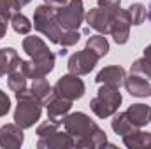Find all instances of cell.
<instances>
[{"instance_id":"obj_8","label":"cell","mask_w":151,"mask_h":149,"mask_svg":"<svg viewBox=\"0 0 151 149\" xmlns=\"http://www.w3.org/2000/svg\"><path fill=\"white\" fill-rule=\"evenodd\" d=\"M114 42L123 46L128 42L130 37V19H128V12L127 9H118L111 16V32Z\"/></svg>"},{"instance_id":"obj_18","label":"cell","mask_w":151,"mask_h":149,"mask_svg":"<svg viewBox=\"0 0 151 149\" xmlns=\"http://www.w3.org/2000/svg\"><path fill=\"white\" fill-rule=\"evenodd\" d=\"M19 63H21V58L18 56V51L14 47H4V49H0V77L9 74Z\"/></svg>"},{"instance_id":"obj_27","label":"cell","mask_w":151,"mask_h":149,"mask_svg":"<svg viewBox=\"0 0 151 149\" xmlns=\"http://www.w3.org/2000/svg\"><path fill=\"white\" fill-rule=\"evenodd\" d=\"M21 9V2L19 0H0V16H4L5 19H12Z\"/></svg>"},{"instance_id":"obj_38","label":"cell","mask_w":151,"mask_h":149,"mask_svg":"<svg viewBox=\"0 0 151 149\" xmlns=\"http://www.w3.org/2000/svg\"><path fill=\"white\" fill-rule=\"evenodd\" d=\"M150 123H151V119H150Z\"/></svg>"},{"instance_id":"obj_11","label":"cell","mask_w":151,"mask_h":149,"mask_svg":"<svg viewBox=\"0 0 151 149\" xmlns=\"http://www.w3.org/2000/svg\"><path fill=\"white\" fill-rule=\"evenodd\" d=\"M21 69L28 79H37V77H46L53 69H55V58H46V60H28L21 62Z\"/></svg>"},{"instance_id":"obj_31","label":"cell","mask_w":151,"mask_h":149,"mask_svg":"<svg viewBox=\"0 0 151 149\" xmlns=\"http://www.w3.org/2000/svg\"><path fill=\"white\" fill-rule=\"evenodd\" d=\"M9 111H11V98L7 97V93L0 90V117H4Z\"/></svg>"},{"instance_id":"obj_33","label":"cell","mask_w":151,"mask_h":149,"mask_svg":"<svg viewBox=\"0 0 151 149\" xmlns=\"http://www.w3.org/2000/svg\"><path fill=\"white\" fill-rule=\"evenodd\" d=\"M7 21L9 19H5L4 16H0V39H4L5 34H7Z\"/></svg>"},{"instance_id":"obj_14","label":"cell","mask_w":151,"mask_h":149,"mask_svg":"<svg viewBox=\"0 0 151 149\" xmlns=\"http://www.w3.org/2000/svg\"><path fill=\"white\" fill-rule=\"evenodd\" d=\"M37 148L39 149H62V148H76V144H74V139L67 132L56 130L55 133L39 139Z\"/></svg>"},{"instance_id":"obj_19","label":"cell","mask_w":151,"mask_h":149,"mask_svg":"<svg viewBox=\"0 0 151 149\" xmlns=\"http://www.w3.org/2000/svg\"><path fill=\"white\" fill-rule=\"evenodd\" d=\"M123 144L128 149H142V148H151V133L142 132L141 128H137L135 132L128 133L123 137Z\"/></svg>"},{"instance_id":"obj_21","label":"cell","mask_w":151,"mask_h":149,"mask_svg":"<svg viewBox=\"0 0 151 149\" xmlns=\"http://www.w3.org/2000/svg\"><path fill=\"white\" fill-rule=\"evenodd\" d=\"M23 62V60H21ZM27 75L23 72V69H21V63L16 67V69H12L9 74H7V86H9V90H12L14 93H18V91H21V90H25L27 88Z\"/></svg>"},{"instance_id":"obj_15","label":"cell","mask_w":151,"mask_h":149,"mask_svg":"<svg viewBox=\"0 0 151 149\" xmlns=\"http://www.w3.org/2000/svg\"><path fill=\"white\" fill-rule=\"evenodd\" d=\"M125 88L132 97H137V98H146L151 95L150 81L137 74H130L125 79Z\"/></svg>"},{"instance_id":"obj_5","label":"cell","mask_w":151,"mask_h":149,"mask_svg":"<svg viewBox=\"0 0 151 149\" xmlns=\"http://www.w3.org/2000/svg\"><path fill=\"white\" fill-rule=\"evenodd\" d=\"M58 23L63 30H79L84 21V5L83 0H69L63 7L56 11Z\"/></svg>"},{"instance_id":"obj_17","label":"cell","mask_w":151,"mask_h":149,"mask_svg":"<svg viewBox=\"0 0 151 149\" xmlns=\"http://www.w3.org/2000/svg\"><path fill=\"white\" fill-rule=\"evenodd\" d=\"M127 116L132 121V125H135L137 128H142L151 119V107L146 104H132L127 109Z\"/></svg>"},{"instance_id":"obj_13","label":"cell","mask_w":151,"mask_h":149,"mask_svg":"<svg viewBox=\"0 0 151 149\" xmlns=\"http://www.w3.org/2000/svg\"><path fill=\"white\" fill-rule=\"evenodd\" d=\"M84 19H86V23H88L90 28L97 30L102 35H106V34L111 32V16L106 11H102L100 7L90 9V12L84 16Z\"/></svg>"},{"instance_id":"obj_7","label":"cell","mask_w":151,"mask_h":149,"mask_svg":"<svg viewBox=\"0 0 151 149\" xmlns=\"http://www.w3.org/2000/svg\"><path fill=\"white\" fill-rule=\"evenodd\" d=\"M99 56L90 51L88 47H84L83 51H77L74 54H70L69 62H67V69L70 74H76V75H84V74H90L95 65L99 63Z\"/></svg>"},{"instance_id":"obj_35","label":"cell","mask_w":151,"mask_h":149,"mask_svg":"<svg viewBox=\"0 0 151 149\" xmlns=\"http://www.w3.org/2000/svg\"><path fill=\"white\" fill-rule=\"evenodd\" d=\"M58 54H60V56H63V54H67V49H65V47H63V49H62V51H58Z\"/></svg>"},{"instance_id":"obj_9","label":"cell","mask_w":151,"mask_h":149,"mask_svg":"<svg viewBox=\"0 0 151 149\" xmlns=\"http://www.w3.org/2000/svg\"><path fill=\"white\" fill-rule=\"evenodd\" d=\"M25 140L23 128L16 123H7L0 128V148L4 149H18Z\"/></svg>"},{"instance_id":"obj_4","label":"cell","mask_w":151,"mask_h":149,"mask_svg":"<svg viewBox=\"0 0 151 149\" xmlns=\"http://www.w3.org/2000/svg\"><path fill=\"white\" fill-rule=\"evenodd\" d=\"M34 28L37 32H40L44 37H47L53 44L60 42L62 32H63V28L58 23L56 9H53V7H49L46 4L35 7V12H34Z\"/></svg>"},{"instance_id":"obj_39","label":"cell","mask_w":151,"mask_h":149,"mask_svg":"<svg viewBox=\"0 0 151 149\" xmlns=\"http://www.w3.org/2000/svg\"><path fill=\"white\" fill-rule=\"evenodd\" d=\"M150 97H151V95H150Z\"/></svg>"},{"instance_id":"obj_20","label":"cell","mask_w":151,"mask_h":149,"mask_svg":"<svg viewBox=\"0 0 151 149\" xmlns=\"http://www.w3.org/2000/svg\"><path fill=\"white\" fill-rule=\"evenodd\" d=\"M111 128H113V132L116 135H121V137H125V135H128V133H132V132L137 130V126L132 125V121L128 119L127 112L114 114L113 121H111Z\"/></svg>"},{"instance_id":"obj_25","label":"cell","mask_w":151,"mask_h":149,"mask_svg":"<svg viewBox=\"0 0 151 149\" xmlns=\"http://www.w3.org/2000/svg\"><path fill=\"white\" fill-rule=\"evenodd\" d=\"M11 25H12L14 32L19 34V35H28L30 30H32V21H30L25 14H21V12H18V14L11 19Z\"/></svg>"},{"instance_id":"obj_23","label":"cell","mask_w":151,"mask_h":149,"mask_svg":"<svg viewBox=\"0 0 151 149\" xmlns=\"http://www.w3.org/2000/svg\"><path fill=\"white\" fill-rule=\"evenodd\" d=\"M30 90L34 91V95L37 97L42 104H44V102L49 98V95L53 93V88H51V84H49V82H47V79H44V77L32 79V86H30Z\"/></svg>"},{"instance_id":"obj_37","label":"cell","mask_w":151,"mask_h":149,"mask_svg":"<svg viewBox=\"0 0 151 149\" xmlns=\"http://www.w3.org/2000/svg\"><path fill=\"white\" fill-rule=\"evenodd\" d=\"M150 11H148V18H150V21H151V4H150V7H148Z\"/></svg>"},{"instance_id":"obj_36","label":"cell","mask_w":151,"mask_h":149,"mask_svg":"<svg viewBox=\"0 0 151 149\" xmlns=\"http://www.w3.org/2000/svg\"><path fill=\"white\" fill-rule=\"evenodd\" d=\"M19 2H21V5H27V4H30L32 0H19Z\"/></svg>"},{"instance_id":"obj_24","label":"cell","mask_w":151,"mask_h":149,"mask_svg":"<svg viewBox=\"0 0 151 149\" xmlns=\"http://www.w3.org/2000/svg\"><path fill=\"white\" fill-rule=\"evenodd\" d=\"M60 126H62V119L60 117H47L46 121H42L40 125L37 126V133L39 139H42V137H47V135H51V133H55L56 130H60Z\"/></svg>"},{"instance_id":"obj_29","label":"cell","mask_w":151,"mask_h":149,"mask_svg":"<svg viewBox=\"0 0 151 149\" xmlns=\"http://www.w3.org/2000/svg\"><path fill=\"white\" fill-rule=\"evenodd\" d=\"M79 39H81V34H79L77 30H63L58 44H60L62 47H69V46L77 44V42H79Z\"/></svg>"},{"instance_id":"obj_28","label":"cell","mask_w":151,"mask_h":149,"mask_svg":"<svg viewBox=\"0 0 151 149\" xmlns=\"http://www.w3.org/2000/svg\"><path fill=\"white\" fill-rule=\"evenodd\" d=\"M130 74H137L144 79H151V63L142 56L139 60H135L130 67Z\"/></svg>"},{"instance_id":"obj_12","label":"cell","mask_w":151,"mask_h":149,"mask_svg":"<svg viewBox=\"0 0 151 149\" xmlns=\"http://www.w3.org/2000/svg\"><path fill=\"white\" fill-rule=\"evenodd\" d=\"M125 79H127V72H125L123 67H119V65H109V67H104L97 74L95 81L99 84H109V86L121 88V86H125Z\"/></svg>"},{"instance_id":"obj_32","label":"cell","mask_w":151,"mask_h":149,"mask_svg":"<svg viewBox=\"0 0 151 149\" xmlns=\"http://www.w3.org/2000/svg\"><path fill=\"white\" fill-rule=\"evenodd\" d=\"M69 0H44V4L46 5H49V7H53V9H60V7H63L65 4H67Z\"/></svg>"},{"instance_id":"obj_30","label":"cell","mask_w":151,"mask_h":149,"mask_svg":"<svg viewBox=\"0 0 151 149\" xmlns=\"http://www.w3.org/2000/svg\"><path fill=\"white\" fill-rule=\"evenodd\" d=\"M97 4H99V7H100L102 11H106L109 16H113L118 9H121V0H97Z\"/></svg>"},{"instance_id":"obj_1","label":"cell","mask_w":151,"mask_h":149,"mask_svg":"<svg viewBox=\"0 0 151 149\" xmlns=\"http://www.w3.org/2000/svg\"><path fill=\"white\" fill-rule=\"evenodd\" d=\"M62 125L65 132L74 139L76 148L97 149L107 146V133L84 112L65 114Z\"/></svg>"},{"instance_id":"obj_26","label":"cell","mask_w":151,"mask_h":149,"mask_svg":"<svg viewBox=\"0 0 151 149\" xmlns=\"http://www.w3.org/2000/svg\"><path fill=\"white\" fill-rule=\"evenodd\" d=\"M127 12H128L130 25L139 27V25H142L144 19H146V7H144L142 4H132V5L127 9Z\"/></svg>"},{"instance_id":"obj_22","label":"cell","mask_w":151,"mask_h":149,"mask_svg":"<svg viewBox=\"0 0 151 149\" xmlns=\"http://www.w3.org/2000/svg\"><path fill=\"white\" fill-rule=\"evenodd\" d=\"M86 47H88L90 51H93L99 58H104V56L109 53V40L104 37L102 34L90 35V39L86 40Z\"/></svg>"},{"instance_id":"obj_10","label":"cell","mask_w":151,"mask_h":149,"mask_svg":"<svg viewBox=\"0 0 151 149\" xmlns=\"http://www.w3.org/2000/svg\"><path fill=\"white\" fill-rule=\"evenodd\" d=\"M23 51L32 58V60H46V58H55V53L46 46V42L40 37L28 35L23 39Z\"/></svg>"},{"instance_id":"obj_16","label":"cell","mask_w":151,"mask_h":149,"mask_svg":"<svg viewBox=\"0 0 151 149\" xmlns=\"http://www.w3.org/2000/svg\"><path fill=\"white\" fill-rule=\"evenodd\" d=\"M44 107L47 109V116L51 117H63L65 114H69L70 107H72V100L63 98L56 93H51L49 98L44 102Z\"/></svg>"},{"instance_id":"obj_6","label":"cell","mask_w":151,"mask_h":149,"mask_svg":"<svg viewBox=\"0 0 151 149\" xmlns=\"http://www.w3.org/2000/svg\"><path fill=\"white\" fill-rule=\"evenodd\" d=\"M86 88H84V82L83 79H79V75L76 74H69L67 75H62L56 84L53 86V93L63 97V98H69V100H79L83 95H84Z\"/></svg>"},{"instance_id":"obj_2","label":"cell","mask_w":151,"mask_h":149,"mask_svg":"<svg viewBox=\"0 0 151 149\" xmlns=\"http://www.w3.org/2000/svg\"><path fill=\"white\" fill-rule=\"evenodd\" d=\"M16 98H18V107L14 111V123L18 126H21L23 130L32 128L40 119L44 104L34 95V91L30 88H25V90L18 91Z\"/></svg>"},{"instance_id":"obj_34","label":"cell","mask_w":151,"mask_h":149,"mask_svg":"<svg viewBox=\"0 0 151 149\" xmlns=\"http://www.w3.org/2000/svg\"><path fill=\"white\" fill-rule=\"evenodd\" d=\"M144 58H146V60L151 63V44L146 47V49H144Z\"/></svg>"},{"instance_id":"obj_3","label":"cell","mask_w":151,"mask_h":149,"mask_svg":"<svg viewBox=\"0 0 151 149\" xmlns=\"http://www.w3.org/2000/svg\"><path fill=\"white\" fill-rule=\"evenodd\" d=\"M121 93H119V88L116 86H109V84H104L99 88L97 91V97L91 98L90 102V109L91 112L100 117V119H106L109 116H114L118 112V107L121 105Z\"/></svg>"}]
</instances>
